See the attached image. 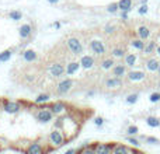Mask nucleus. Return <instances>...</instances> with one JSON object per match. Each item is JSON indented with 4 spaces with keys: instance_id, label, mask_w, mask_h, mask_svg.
I'll use <instances>...</instances> for the list:
<instances>
[{
    "instance_id": "nucleus-1",
    "label": "nucleus",
    "mask_w": 160,
    "mask_h": 154,
    "mask_svg": "<svg viewBox=\"0 0 160 154\" xmlns=\"http://www.w3.org/2000/svg\"><path fill=\"white\" fill-rule=\"evenodd\" d=\"M48 140H49V144L53 147H61L62 144H65L66 142V137H65V133L59 129H53L52 132L48 136Z\"/></svg>"
},
{
    "instance_id": "nucleus-2",
    "label": "nucleus",
    "mask_w": 160,
    "mask_h": 154,
    "mask_svg": "<svg viewBox=\"0 0 160 154\" xmlns=\"http://www.w3.org/2000/svg\"><path fill=\"white\" fill-rule=\"evenodd\" d=\"M88 48L96 56H104L107 53V46L101 39H91L90 44H88Z\"/></svg>"
},
{
    "instance_id": "nucleus-3",
    "label": "nucleus",
    "mask_w": 160,
    "mask_h": 154,
    "mask_svg": "<svg viewBox=\"0 0 160 154\" xmlns=\"http://www.w3.org/2000/svg\"><path fill=\"white\" fill-rule=\"evenodd\" d=\"M34 116L41 123H48V122H51L53 119V112L49 108H39V109H37L34 112Z\"/></svg>"
},
{
    "instance_id": "nucleus-4",
    "label": "nucleus",
    "mask_w": 160,
    "mask_h": 154,
    "mask_svg": "<svg viewBox=\"0 0 160 154\" xmlns=\"http://www.w3.org/2000/svg\"><path fill=\"white\" fill-rule=\"evenodd\" d=\"M66 45L69 48V51L72 52V55L80 56L83 53V44L80 42V39L75 38V36H70L66 39Z\"/></svg>"
},
{
    "instance_id": "nucleus-5",
    "label": "nucleus",
    "mask_w": 160,
    "mask_h": 154,
    "mask_svg": "<svg viewBox=\"0 0 160 154\" xmlns=\"http://www.w3.org/2000/svg\"><path fill=\"white\" fill-rule=\"evenodd\" d=\"M82 58H80L79 63H80V67H83L84 70H90L94 67V65H96V62H94V58L91 55H80Z\"/></svg>"
},
{
    "instance_id": "nucleus-6",
    "label": "nucleus",
    "mask_w": 160,
    "mask_h": 154,
    "mask_svg": "<svg viewBox=\"0 0 160 154\" xmlns=\"http://www.w3.org/2000/svg\"><path fill=\"white\" fill-rule=\"evenodd\" d=\"M72 87H73V81H72V80H70V79H65V80H62L58 85H56V91H58L59 94H66V93H69V91L72 90Z\"/></svg>"
},
{
    "instance_id": "nucleus-7",
    "label": "nucleus",
    "mask_w": 160,
    "mask_h": 154,
    "mask_svg": "<svg viewBox=\"0 0 160 154\" xmlns=\"http://www.w3.org/2000/svg\"><path fill=\"white\" fill-rule=\"evenodd\" d=\"M49 75L52 77H62L65 75V66L62 63H52L49 66Z\"/></svg>"
},
{
    "instance_id": "nucleus-8",
    "label": "nucleus",
    "mask_w": 160,
    "mask_h": 154,
    "mask_svg": "<svg viewBox=\"0 0 160 154\" xmlns=\"http://www.w3.org/2000/svg\"><path fill=\"white\" fill-rule=\"evenodd\" d=\"M32 34V25L30 22H25V24H21V27L18 28V35L21 39H28Z\"/></svg>"
},
{
    "instance_id": "nucleus-9",
    "label": "nucleus",
    "mask_w": 160,
    "mask_h": 154,
    "mask_svg": "<svg viewBox=\"0 0 160 154\" xmlns=\"http://www.w3.org/2000/svg\"><path fill=\"white\" fill-rule=\"evenodd\" d=\"M3 109L6 111L7 113H17L21 107H20L18 102H13V101H6L4 105H3Z\"/></svg>"
},
{
    "instance_id": "nucleus-10",
    "label": "nucleus",
    "mask_w": 160,
    "mask_h": 154,
    "mask_svg": "<svg viewBox=\"0 0 160 154\" xmlns=\"http://www.w3.org/2000/svg\"><path fill=\"white\" fill-rule=\"evenodd\" d=\"M28 154H41L45 152V147L42 146L39 142H34V143H31L30 146L27 147V150H25Z\"/></svg>"
},
{
    "instance_id": "nucleus-11",
    "label": "nucleus",
    "mask_w": 160,
    "mask_h": 154,
    "mask_svg": "<svg viewBox=\"0 0 160 154\" xmlns=\"http://www.w3.org/2000/svg\"><path fill=\"white\" fill-rule=\"evenodd\" d=\"M79 69H80L79 62H69V63L66 65V67H65V75L66 76H73V75H76V73L79 72Z\"/></svg>"
},
{
    "instance_id": "nucleus-12",
    "label": "nucleus",
    "mask_w": 160,
    "mask_h": 154,
    "mask_svg": "<svg viewBox=\"0 0 160 154\" xmlns=\"http://www.w3.org/2000/svg\"><path fill=\"white\" fill-rule=\"evenodd\" d=\"M51 111L53 112V115H65L68 108L63 102H55V104L52 105V108H51Z\"/></svg>"
},
{
    "instance_id": "nucleus-13",
    "label": "nucleus",
    "mask_w": 160,
    "mask_h": 154,
    "mask_svg": "<svg viewBox=\"0 0 160 154\" xmlns=\"http://www.w3.org/2000/svg\"><path fill=\"white\" fill-rule=\"evenodd\" d=\"M22 59L25 62H28V63H32V62H35L38 59V53L32 49H27L25 52H22Z\"/></svg>"
},
{
    "instance_id": "nucleus-14",
    "label": "nucleus",
    "mask_w": 160,
    "mask_h": 154,
    "mask_svg": "<svg viewBox=\"0 0 160 154\" xmlns=\"http://www.w3.org/2000/svg\"><path fill=\"white\" fill-rule=\"evenodd\" d=\"M11 56H13V49H6L0 53V63H4V62L10 60Z\"/></svg>"
},
{
    "instance_id": "nucleus-15",
    "label": "nucleus",
    "mask_w": 160,
    "mask_h": 154,
    "mask_svg": "<svg viewBox=\"0 0 160 154\" xmlns=\"http://www.w3.org/2000/svg\"><path fill=\"white\" fill-rule=\"evenodd\" d=\"M8 18L13 20V21H20V20L22 18V13L18 10H11L10 13H8Z\"/></svg>"
},
{
    "instance_id": "nucleus-16",
    "label": "nucleus",
    "mask_w": 160,
    "mask_h": 154,
    "mask_svg": "<svg viewBox=\"0 0 160 154\" xmlns=\"http://www.w3.org/2000/svg\"><path fill=\"white\" fill-rule=\"evenodd\" d=\"M49 94H39L35 98V104H42V102H48L49 101Z\"/></svg>"
},
{
    "instance_id": "nucleus-17",
    "label": "nucleus",
    "mask_w": 160,
    "mask_h": 154,
    "mask_svg": "<svg viewBox=\"0 0 160 154\" xmlns=\"http://www.w3.org/2000/svg\"><path fill=\"white\" fill-rule=\"evenodd\" d=\"M47 2L49 3V4H58L59 0H47Z\"/></svg>"
}]
</instances>
